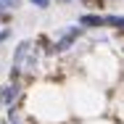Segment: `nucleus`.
Wrapping results in <instances>:
<instances>
[{"instance_id":"1","label":"nucleus","mask_w":124,"mask_h":124,"mask_svg":"<svg viewBox=\"0 0 124 124\" xmlns=\"http://www.w3.org/2000/svg\"><path fill=\"white\" fill-rule=\"evenodd\" d=\"M37 63H40V55H37V48L32 40H24L19 42L16 50H13V66H11V82H16L21 71H37Z\"/></svg>"},{"instance_id":"2","label":"nucleus","mask_w":124,"mask_h":124,"mask_svg":"<svg viewBox=\"0 0 124 124\" xmlns=\"http://www.w3.org/2000/svg\"><path fill=\"white\" fill-rule=\"evenodd\" d=\"M82 29H85V26H69V29L61 34V40L53 42V53H63V50H69L77 40L82 37Z\"/></svg>"},{"instance_id":"3","label":"nucleus","mask_w":124,"mask_h":124,"mask_svg":"<svg viewBox=\"0 0 124 124\" xmlns=\"http://www.w3.org/2000/svg\"><path fill=\"white\" fill-rule=\"evenodd\" d=\"M21 98V87H19V82H5V85H0V106H13L16 100Z\"/></svg>"},{"instance_id":"4","label":"nucleus","mask_w":124,"mask_h":124,"mask_svg":"<svg viewBox=\"0 0 124 124\" xmlns=\"http://www.w3.org/2000/svg\"><path fill=\"white\" fill-rule=\"evenodd\" d=\"M79 26H85V29H100V26H106V19L100 13H82L79 16Z\"/></svg>"},{"instance_id":"5","label":"nucleus","mask_w":124,"mask_h":124,"mask_svg":"<svg viewBox=\"0 0 124 124\" xmlns=\"http://www.w3.org/2000/svg\"><path fill=\"white\" fill-rule=\"evenodd\" d=\"M103 19H106V26H111V29H119V32H124V16L108 13V16H103Z\"/></svg>"},{"instance_id":"6","label":"nucleus","mask_w":124,"mask_h":124,"mask_svg":"<svg viewBox=\"0 0 124 124\" xmlns=\"http://www.w3.org/2000/svg\"><path fill=\"white\" fill-rule=\"evenodd\" d=\"M21 5V0H0V8H5V11H16Z\"/></svg>"},{"instance_id":"7","label":"nucleus","mask_w":124,"mask_h":124,"mask_svg":"<svg viewBox=\"0 0 124 124\" xmlns=\"http://www.w3.org/2000/svg\"><path fill=\"white\" fill-rule=\"evenodd\" d=\"M29 3H32L34 8H42V11H45V8H50V0H29Z\"/></svg>"},{"instance_id":"8","label":"nucleus","mask_w":124,"mask_h":124,"mask_svg":"<svg viewBox=\"0 0 124 124\" xmlns=\"http://www.w3.org/2000/svg\"><path fill=\"white\" fill-rule=\"evenodd\" d=\"M8 37H11V29H0V42L8 40Z\"/></svg>"},{"instance_id":"9","label":"nucleus","mask_w":124,"mask_h":124,"mask_svg":"<svg viewBox=\"0 0 124 124\" xmlns=\"http://www.w3.org/2000/svg\"><path fill=\"white\" fill-rule=\"evenodd\" d=\"M58 3H71V0H58Z\"/></svg>"}]
</instances>
